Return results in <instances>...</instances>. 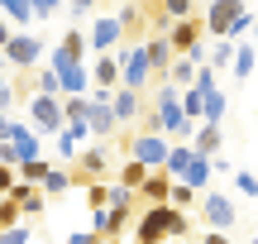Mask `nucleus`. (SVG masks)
<instances>
[{"label":"nucleus","mask_w":258,"mask_h":244,"mask_svg":"<svg viewBox=\"0 0 258 244\" xmlns=\"http://www.w3.org/2000/svg\"><path fill=\"white\" fill-rule=\"evenodd\" d=\"M110 110H115V120H120V125H134L139 115H148V110H144V91H129V86H120V91L110 96Z\"/></svg>","instance_id":"17"},{"label":"nucleus","mask_w":258,"mask_h":244,"mask_svg":"<svg viewBox=\"0 0 258 244\" xmlns=\"http://www.w3.org/2000/svg\"><path fill=\"white\" fill-rule=\"evenodd\" d=\"M201 220L211 230H225V235H230V230L239 225V211H234V201L225 197V192H206L201 197Z\"/></svg>","instance_id":"11"},{"label":"nucleus","mask_w":258,"mask_h":244,"mask_svg":"<svg viewBox=\"0 0 258 244\" xmlns=\"http://www.w3.org/2000/svg\"><path fill=\"white\" fill-rule=\"evenodd\" d=\"M29 125H34L43 139H57L67 130V115H62V96H29Z\"/></svg>","instance_id":"5"},{"label":"nucleus","mask_w":258,"mask_h":244,"mask_svg":"<svg viewBox=\"0 0 258 244\" xmlns=\"http://www.w3.org/2000/svg\"><path fill=\"white\" fill-rule=\"evenodd\" d=\"M96 10V0H72V15H91Z\"/></svg>","instance_id":"44"},{"label":"nucleus","mask_w":258,"mask_h":244,"mask_svg":"<svg viewBox=\"0 0 258 244\" xmlns=\"http://www.w3.org/2000/svg\"><path fill=\"white\" fill-rule=\"evenodd\" d=\"M105 172H110V153H105V149H91V144H86L82 158L72 163V177L82 182V187H86V182H105Z\"/></svg>","instance_id":"14"},{"label":"nucleus","mask_w":258,"mask_h":244,"mask_svg":"<svg viewBox=\"0 0 258 244\" xmlns=\"http://www.w3.org/2000/svg\"><path fill=\"white\" fill-rule=\"evenodd\" d=\"M249 244H258V235H253V239H249Z\"/></svg>","instance_id":"50"},{"label":"nucleus","mask_w":258,"mask_h":244,"mask_svg":"<svg viewBox=\"0 0 258 244\" xmlns=\"http://www.w3.org/2000/svg\"><path fill=\"white\" fill-rule=\"evenodd\" d=\"M120 86L129 91H148L153 86V63H148V48H124V72H120Z\"/></svg>","instance_id":"12"},{"label":"nucleus","mask_w":258,"mask_h":244,"mask_svg":"<svg viewBox=\"0 0 258 244\" xmlns=\"http://www.w3.org/2000/svg\"><path fill=\"white\" fill-rule=\"evenodd\" d=\"M211 172H215V158H201V153H196L182 182H186V187H196V192H206V187H211Z\"/></svg>","instance_id":"23"},{"label":"nucleus","mask_w":258,"mask_h":244,"mask_svg":"<svg viewBox=\"0 0 258 244\" xmlns=\"http://www.w3.org/2000/svg\"><path fill=\"white\" fill-rule=\"evenodd\" d=\"M201 244H230V235H225V230H206Z\"/></svg>","instance_id":"43"},{"label":"nucleus","mask_w":258,"mask_h":244,"mask_svg":"<svg viewBox=\"0 0 258 244\" xmlns=\"http://www.w3.org/2000/svg\"><path fill=\"white\" fill-rule=\"evenodd\" d=\"M0 168H5V153H0Z\"/></svg>","instance_id":"49"},{"label":"nucleus","mask_w":258,"mask_h":244,"mask_svg":"<svg viewBox=\"0 0 258 244\" xmlns=\"http://www.w3.org/2000/svg\"><path fill=\"white\" fill-rule=\"evenodd\" d=\"M15 187H19V172H15V168L5 163V168H0V197H10Z\"/></svg>","instance_id":"40"},{"label":"nucleus","mask_w":258,"mask_h":244,"mask_svg":"<svg viewBox=\"0 0 258 244\" xmlns=\"http://www.w3.org/2000/svg\"><path fill=\"white\" fill-rule=\"evenodd\" d=\"M182 110L191 115V120H201V91H196V86H182Z\"/></svg>","instance_id":"38"},{"label":"nucleus","mask_w":258,"mask_h":244,"mask_svg":"<svg viewBox=\"0 0 258 244\" xmlns=\"http://www.w3.org/2000/svg\"><path fill=\"white\" fill-rule=\"evenodd\" d=\"M144 48H148V63H153V82L163 86V82H167V72H172V57H177V53H172V43H167V34H153Z\"/></svg>","instance_id":"16"},{"label":"nucleus","mask_w":258,"mask_h":244,"mask_svg":"<svg viewBox=\"0 0 258 244\" xmlns=\"http://www.w3.org/2000/svg\"><path fill=\"white\" fill-rule=\"evenodd\" d=\"M206 63H211L215 72H220V67H230V63H234V38H220V43L206 53Z\"/></svg>","instance_id":"32"},{"label":"nucleus","mask_w":258,"mask_h":244,"mask_svg":"<svg viewBox=\"0 0 258 244\" xmlns=\"http://www.w3.org/2000/svg\"><path fill=\"white\" fill-rule=\"evenodd\" d=\"M0 244H34V225H29V220H19V225L0 230Z\"/></svg>","instance_id":"33"},{"label":"nucleus","mask_w":258,"mask_h":244,"mask_svg":"<svg viewBox=\"0 0 258 244\" xmlns=\"http://www.w3.org/2000/svg\"><path fill=\"white\" fill-rule=\"evenodd\" d=\"M153 10L177 24V19H191V15H196V0H153Z\"/></svg>","instance_id":"27"},{"label":"nucleus","mask_w":258,"mask_h":244,"mask_svg":"<svg viewBox=\"0 0 258 244\" xmlns=\"http://www.w3.org/2000/svg\"><path fill=\"white\" fill-rule=\"evenodd\" d=\"M48 168H53V163L48 158H34V163H19V182H29V187H43V177H48Z\"/></svg>","instance_id":"28"},{"label":"nucleus","mask_w":258,"mask_h":244,"mask_svg":"<svg viewBox=\"0 0 258 244\" xmlns=\"http://www.w3.org/2000/svg\"><path fill=\"white\" fill-rule=\"evenodd\" d=\"M134 220H139L134 206H105V211H91V230H96L105 244H115L124 230H134Z\"/></svg>","instance_id":"10"},{"label":"nucleus","mask_w":258,"mask_h":244,"mask_svg":"<svg viewBox=\"0 0 258 244\" xmlns=\"http://www.w3.org/2000/svg\"><path fill=\"white\" fill-rule=\"evenodd\" d=\"M234 192L249 197V201H258V177H253V172H234Z\"/></svg>","instance_id":"37"},{"label":"nucleus","mask_w":258,"mask_h":244,"mask_svg":"<svg viewBox=\"0 0 258 244\" xmlns=\"http://www.w3.org/2000/svg\"><path fill=\"white\" fill-rule=\"evenodd\" d=\"M196 67H201V63H191V57H172L167 82H172V86H191V82H196Z\"/></svg>","instance_id":"29"},{"label":"nucleus","mask_w":258,"mask_h":244,"mask_svg":"<svg viewBox=\"0 0 258 244\" xmlns=\"http://www.w3.org/2000/svg\"><path fill=\"white\" fill-rule=\"evenodd\" d=\"M201 5H206V0H201Z\"/></svg>","instance_id":"52"},{"label":"nucleus","mask_w":258,"mask_h":244,"mask_svg":"<svg viewBox=\"0 0 258 244\" xmlns=\"http://www.w3.org/2000/svg\"><path fill=\"white\" fill-rule=\"evenodd\" d=\"M201 38H206V24H201V15H191V19H177V24L167 29V43H172V53H177V57H191V63H206V48H201Z\"/></svg>","instance_id":"8"},{"label":"nucleus","mask_w":258,"mask_h":244,"mask_svg":"<svg viewBox=\"0 0 258 244\" xmlns=\"http://www.w3.org/2000/svg\"><path fill=\"white\" fill-rule=\"evenodd\" d=\"M10 130H15V120H10V115H0V144L10 139Z\"/></svg>","instance_id":"46"},{"label":"nucleus","mask_w":258,"mask_h":244,"mask_svg":"<svg viewBox=\"0 0 258 244\" xmlns=\"http://www.w3.org/2000/svg\"><path fill=\"white\" fill-rule=\"evenodd\" d=\"M253 211H258V201H253Z\"/></svg>","instance_id":"51"},{"label":"nucleus","mask_w":258,"mask_h":244,"mask_svg":"<svg viewBox=\"0 0 258 244\" xmlns=\"http://www.w3.org/2000/svg\"><path fill=\"white\" fill-rule=\"evenodd\" d=\"M10 197H15V206L24 211V220L43 216V187H29V182H19V187L10 192Z\"/></svg>","instance_id":"21"},{"label":"nucleus","mask_w":258,"mask_h":244,"mask_svg":"<svg viewBox=\"0 0 258 244\" xmlns=\"http://www.w3.org/2000/svg\"><path fill=\"white\" fill-rule=\"evenodd\" d=\"M57 10H62V0H34V19H43V24L57 15Z\"/></svg>","instance_id":"39"},{"label":"nucleus","mask_w":258,"mask_h":244,"mask_svg":"<svg viewBox=\"0 0 258 244\" xmlns=\"http://www.w3.org/2000/svg\"><path fill=\"white\" fill-rule=\"evenodd\" d=\"M91 101V110H86V130L96 134V139H110V134H120V120H115L110 101H96V96H86Z\"/></svg>","instance_id":"15"},{"label":"nucleus","mask_w":258,"mask_h":244,"mask_svg":"<svg viewBox=\"0 0 258 244\" xmlns=\"http://www.w3.org/2000/svg\"><path fill=\"white\" fill-rule=\"evenodd\" d=\"M253 67H258V48H253V43H234V63H230L234 82H249Z\"/></svg>","instance_id":"22"},{"label":"nucleus","mask_w":258,"mask_h":244,"mask_svg":"<svg viewBox=\"0 0 258 244\" xmlns=\"http://www.w3.org/2000/svg\"><path fill=\"white\" fill-rule=\"evenodd\" d=\"M186 211L177 206H144L134 220V244H163V239H182L186 235Z\"/></svg>","instance_id":"2"},{"label":"nucleus","mask_w":258,"mask_h":244,"mask_svg":"<svg viewBox=\"0 0 258 244\" xmlns=\"http://www.w3.org/2000/svg\"><path fill=\"white\" fill-rule=\"evenodd\" d=\"M206 34L215 38H239V34H253V15L244 0H206V15H201Z\"/></svg>","instance_id":"3"},{"label":"nucleus","mask_w":258,"mask_h":244,"mask_svg":"<svg viewBox=\"0 0 258 244\" xmlns=\"http://www.w3.org/2000/svg\"><path fill=\"white\" fill-rule=\"evenodd\" d=\"M38 96H62V82H57V72L53 67H43V72H38V86H34Z\"/></svg>","instance_id":"35"},{"label":"nucleus","mask_w":258,"mask_h":244,"mask_svg":"<svg viewBox=\"0 0 258 244\" xmlns=\"http://www.w3.org/2000/svg\"><path fill=\"white\" fill-rule=\"evenodd\" d=\"M167 153H172V139L158 134V130H134V134H124V158L144 163V168H163Z\"/></svg>","instance_id":"4"},{"label":"nucleus","mask_w":258,"mask_h":244,"mask_svg":"<svg viewBox=\"0 0 258 244\" xmlns=\"http://www.w3.org/2000/svg\"><path fill=\"white\" fill-rule=\"evenodd\" d=\"M120 72H124V53H96L91 57V91L96 101H110L120 91Z\"/></svg>","instance_id":"7"},{"label":"nucleus","mask_w":258,"mask_h":244,"mask_svg":"<svg viewBox=\"0 0 258 244\" xmlns=\"http://www.w3.org/2000/svg\"><path fill=\"white\" fill-rule=\"evenodd\" d=\"M191 149L201 153V158H220V149H225V125H196Z\"/></svg>","instance_id":"20"},{"label":"nucleus","mask_w":258,"mask_h":244,"mask_svg":"<svg viewBox=\"0 0 258 244\" xmlns=\"http://www.w3.org/2000/svg\"><path fill=\"white\" fill-rule=\"evenodd\" d=\"M253 38H258V15H253Z\"/></svg>","instance_id":"48"},{"label":"nucleus","mask_w":258,"mask_h":244,"mask_svg":"<svg viewBox=\"0 0 258 244\" xmlns=\"http://www.w3.org/2000/svg\"><path fill=\"white\" fill-rule=\"evenodd\" d=\"M167 197H172V177H167L163 168H153L144 177V187H139V201H144V206H167Z\"/></svg>","instance_id":"19"},{"label":"nucleus","mask_w":258,"mask_h":244,"mask_svg":"<svg viewBox=\"0 0 258 244\" xmlns=\"http://www.w3.org/2000/svg\"><path fill=\"white\" fill-rule=\"evenodd\" d=\"M86 139H91V130H86V125H67V130L57 134V158H62L67 168H72V163L82 158V149H86Z\"/></svg>","instance_id":"18"},{"label":"nucleus","mask_w":258,"mask_h":244,"mask_svg":"<svg viewBox=\"0 0 258 244\" xmlns=\"http://www.w3.org/2000/svg\"><path fill=\"white\" fill-rule=\"evenodd\" d=\"M148 172H153V168H144V163H134V158H124V168H120V187H144V177H148Z\"/></svg>","instance_id":"31"},{"label":"nucleus","mask_w":258,"mask_h":244,"mask_svg":"<svg viewBox=\"0 0 258 244\" xmlns=\"http://www.w3.org/2000/svg\"><path fill=\"white\" fill-rule=\"evenodd\" d=\"M67 244H105V239L96 235V230H72V235H67Z\"/></svg>","instance_id":"42"},{"label":"nucleus","mask_w":258,"mask_h":244,"mask_svg":"<svg viewBox=\"0 0 258 244\" xmlns=\"http://www.w3.org/2000/svg\"><path fill=\"white\" fill-rule=\"evenodd\" d=\"M0 15L24 29V24H34V0H0Z\"/></svg>","instance_id":"25"},{"label":"nucleus","mask_w":258,"mask_h":244,"mask_svg":"<svg viewBox=\"0 0 258 244\" xmlns=\"http://www.w3.org/2000/svg\"><path fill=\"white\" fill-rule=\"evenodd\" d=\"M10 105H15V91L5 86V91H0V115H10Z\"/></svg>","instance_id":"45"},{"label":"nucleus","mask_w":258,"mask_h":244,"mask_svg":"<svg viewBox=\"0 0 258 244\" xmlns=\"http://www.w3.org/2000/svg\"><path fill=\"white\" fill-rule=\"evenodd\" d=\"M124 34L129 29L120 24V15H101L91 24V34H86V43H91V53H115V48L124 43Z\"/></svg>","instance_id":"13"},{"label":"nucleus","mask_w":258,"mask_h":244,"mask_svg":"<svg viewBox=\"0 0 258 244\" xmlns=\"http://www.w3.org/2000/svg\"><path fill=\"white\" fill-rule=\"evenodd\" d=\"M82 197H86V206H91V211H105V206H110V182H86Z\"/></svg>","instance_id":"30"},{"label":"nucleus","mask_w":258,"mask_h":244,"mask_svg":"<svg viewBox=\"0 0 258 244\" xmlns=\"http://www.w3.org/2000/svg\"><path fill=\"white\" fill-rule=\"evenodd\" d=\"M43 53H48V48H43V38H38V34H29V29L10 34V43H5V63H10V67H19V72H34Z\"/></svg>","instance_id":"9"},{"label":"nucleus","mask_w":258,"mask_h":244,"mask_svg":"<svg viewBox=\"0 0 258 244\" xmlns=\"http://www.w3.org/2000/svg\"><path fill=\"white\" fill-rule=\"evenodd\" d=\"M86 48H91V43H86V34H82V29H67V34L57 38V48H53V53H62V57H86Z\"/></svg>","instance_id":"26"},{"label":"nucleus","mask_w":258,"mask_h":244,"mask_svg":"<svg viewBox=\"0 0 258 244\" xmlns=\"http://www.w3.org/2000/svg\"><path fill=\"white\" fill-rule=\"evenodd\" d=\"M24 220V211L15 206V197H0V230H10V225H19Z\"/></svg>","instance_id":"34"},{"label":"nucleus","mask_w":258,"mask_h":244,"mask_svg":"<svg viewBox=\"0 0 258 244\" xmlns=\"http://www.w3.org/2000/svg\"><path fill=\"white\" fill-rule=\"evenodd\" d=\"M196 201V187H186V182H172V197H167V206H177V211H186Z\"/></svg>","instance_id":"36"},{"label":"nucleus","mask_w":258,"mask_h":244,"mask_svg":"<svg viewBox=\"0 0 258 244\" xmlns=\"http://www.w3.org/2000/svg\"><path fill=\"white\" fill-rule=\"evenodd\" d=\"M144 120H148V130L167 134V139H177V144H191V134H196V120L182 110V86H172V82L158 86V96H153Z\"/></svg>","instance_id":"1"},{"label":"nucleus","mask_w":258,"mask_h":244,"mask_svg":"<svg viewBox=\"0 0 258 244\" xmlns=\"http://www.w3.org/2000/svg\"><path fill=\"white\" fill-rule=\"evenodd\" d=\"M0 153H5L10 168H19V163H34V158H43V134H38L34 125H19V120H15V130H10V139L0 144Z\"/></svg>","instance_id":"6"},{"label":"nucleus","mask_w":258,"mask_h":244,"mask_svg":"<svg viewBox=\"0 0 258 244\" xmlns=\"http://www.w3.org/2000/svg\"><path fill=\"white\" fill-rule=\"evenodd\" d=\"M115 15H120V24H124V29H134L139 19H144V10H139V5H120Z\"/></svg>","instance_id":"41"},{"label":"nucleus","mask_w":258,"mask_h":244,"mask_svg":"<svg viewBox=\"0 0 258 244\" xmlns=\"http://www.w3.org/2000/svg\"><path fill=\"white\" fill-rule=\"evenodd\" d=\"M10 34H15V29H10V24H5V15H0V48L10 43Z\"/></svg>","instance_id":"47"},{"label":"nucleus","mask_w":258,"mask_h":244,"mask_svg":"<svg viewBox=\"0 0 258 244\" xmlns=\"http://www.w3.org/2000/svg\"><path fill=\"white\" fill-rule=\"evenodd\" d=\"M72 187H77L72 168H48V177H43V197H62V192H72Z\"/></svg>","instance_id":"24"}]
</instances>
